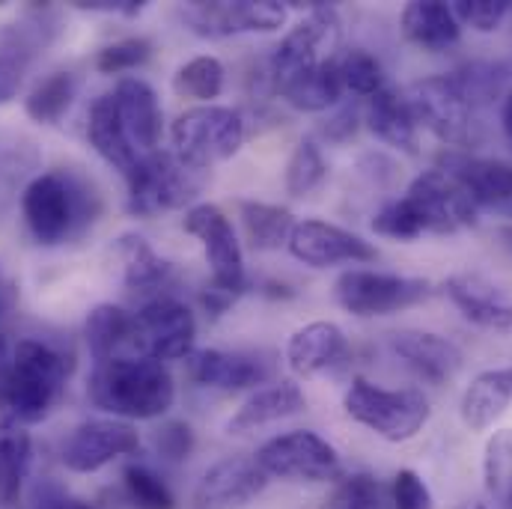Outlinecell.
<instances>
[{"mask_svg":"<svg viewBox=\"0 0 512 509\" xmlns=\"http://www.w3.org/2000/svg\"><path fill=\"white\" fill-rule=\"evenodd\" d=\"M87 137L93 143V149L111 164L117 167L123 176L134 170V164L140 161V152L134 149L131 137H128L126 126L120 120L114 93H105L93 102L90 108V120H87Z\"/></svg>","mask_w":512,"mask_h":509,"instance_id":"4316f807","label":"cell"},{"mask_svg":"<svg viewBox=\"0 0 512 509\" xmlns=\"http://www.w3.org/2000/svg\"><path fill=\"white\" fill-rule=\"evenodd\" d=\"M254 459L268 480H283V483L316 486V483H340L346 477L337 447L310 429H295L265 441L256 450Z\"/></svg>","mask_w":512,"mask_h":509,"instance_id":"8992f818","label":"cell"},{"mask_svg":"<svg viewBox=\"0 0 512 509\" xmlns=\"http://www.w3.org/2000/svg\"><path fill=\"white\" fill-rule=\"evenodd\" d=\"M239 218L245 224L248 242L256 251H277L280 245H289V236L295 230V218L283 206L271 203H256V200H242L239 203Z\"/></svg>","mask_w":512,"mask_h":509,"instance_id":"d6a6232c","label":"cell"},{"mask_svg":"<svg viewBox=\"0 0 512 509\" xmlns=\"http://www.w3.org/2000/svg\"><path fill=\"white\" fill-rule=\"evenodd\" d=\"M78 9H90V12H117V15H137L143 9V3H134V0H96V3H75Z\"/></svg>","mask_w":512,"mask_h":509,"instance_id":"f907efd6","label":"cell"},{"mask_svg":"<svg viewBox=\"0 0 512 509\" xmlns=\"http://www.w3.org/2000/svg\"><path fill=\"white\" fill-rule=\"evenodd\" d=\"M117 256H120V262H123L126 286L128 289H134V292H152V289L164 286L167 277H170V271H173L170 262L155 254V248H152L143 236H137V233L120 236V242H117Z\"/></svg>","mask_w":512,"mask_h":509,"instance_id":"1f68e13d","label":"cell"},{"mask_svg":"<svg viewBox=\"0 0 512 509\" xmlns=\"http://www.w3.org/2000/svg\"><path fill=\"white\" fill-rule=\"evenodd\" d=\"M188 376L200 387H215V390H248L262 382V367L259 361L248 355L224 352V349H200L188 355Z\"/></svg>","mask_w":512,"mask_h":509,"instance_id":"484cf974","label":"cell"},{"mask_svg":"<svg viewBox=\"0 0 512 509\" xmlns=\"http://www.w3.org/2000/svg\"><path fill=\"white\" fill-rule=\"evenodd\" d=\"M286 361L292 373L304 379L337 373L349 361V340L343 328L334 322H310L289 337Z\"/></svg>","mask_w":512,"mask_h":509,"instance_id":"ffe728a7","label":"cell"},{"mask_svg":"<svg viewBox=\"0 0 512 509\" xmlns=\"http://www.w3.org/2000/svg\"><path fill=\"white\" fill-rule=\"evenodd\" d=\"M182 227L203 245V254L209 262V271H212V289H218L230 298L245 292V286H248L245 254H242V242H239L230 218L218 206L200 203L185 212Z\"/></svg>","mask_w":512,"mask_h":509,"instance_id":"7c38bea8","label":"cell"},{"mask_svg":"<svg viewBox=\"0 0 512 509\" xmlns=\"http://www.w3.org/2000/svg\"><path fill=\"white\" fill-rule=\"evenodd\" d=\"M399 27L411 45H417L420 51H429V54L447 51V48L459 45V39H462V24H459L453 6L438 3V0L408 3L399 15Z\"/></svg>","mask_w":512,"mask_h":509,"instance_id":"603a6c76","label":"cell"},{"mask_svg":"<svg viewBox=\"0 0 512 509\" xmlns=\"http://www.w3.org/2000/svg\"><path fill=\"white\" fill-rule=\"evenodd\" d=\"M390 492H393V504L396 509H435L432 492L423 483V477L411 468L396 471V477L390 480Z\"/></svg>","mask_w":512,"mask_h":509,"instance_id":"bcb514c9","label":"cell"},{"mask_svg":"<svg viewBox=\"0 0 512 509\" xmlns=\"http://www.w3.org/2000/svg\"><path fill=\"white\" fill-rule=\"evenodd\" d=\"M6 358H9V346H6V337L0 334V364H6Z\"/></svg>","mask_w":512,"mask_h":509,"instance_id":"f5cc1de1","label":"cell"},{"mask_svg":"<svg viewBox=\"0 0 512 509\" xmlns=\"http://www.w3.org/2000/svg\"><path fill=\"white\" fill-rule=\"evenodd\" d=\"M307 15L280 39V45L271 54L268 72L274 87L292 75H301L307 69H316L322 63H334L340 39H343V24L340 15L331 3H307Z\"/></svg>","mask_w":512,"mask_h":509,"instance_id":"ba28073f","label":"cell"},{"mask_svg":"<svg viewBox=\"0 0 512 509\" xmlns=\"http://www.w3.org/2000/svg\"><path fill=\"white\" fill-rule=\"evenodd\" d=\"M123 495L131 509H176L170 486L146 465H128L123 471Z\"/></svg>","mask_w":512,"mask_h":509,"instance_id":"74e56055","label":"cell"},{"mask_svg":"<svg viewBox=\"0 0 512 509\" xmlns=\"http://www.w3.org/2000/svg\"><path fill=\"white\" fill-rule=\"evenodd\" d=\"M33 441L30 432L18 423L0 420V507H15L30 474Z\"/></svg>","mask_w":512,"mask_h":509,"instance_id":"4dcf8cb0","label":"cell"},{"mask_svg":"<svg viewBox=\"0 0 512 509\" xmlns=\"http://www.w3.org/2000/svg\"><path fill=\"white\" fill-rule=\"evenodd\" d=\"M373 230H376L379 236H384V239H393V242H414V239L423 236V230H420L414 212L405 206L402 197L393 200V203H387L382 212L373 218Z\"/></svg>","mask_w":512,"mask_h":509,"instance_id":"ee69618b","label":"cell"},{"mask_svg":"<svg viewBox=\"0 0 512 509\" xmlns=\"http://www.w3.org/2000/svg\"><path fill=\"white\" fill-rule=\"evenodd\" d=\"M90 399L117 420H155L173 408L176 384L170 370L152 358H111L96 364Z\"/></svg>","mask_w":512,"mask_h":509,"instance_id":"7a4b0ae2","label":"cell"},{"mask_svg":"<svg viewBox=\"0 0 512 509\" xmlns=\"http://www.w3.org/2000/svg\"><path fill=\"white\" fill-rule=\"evenodd\" d=\"M328 509H396V504L390 483L373 474H349L334 486Z\"/></svg>","mask_w":512,"mask_h":509,"instance_id":"8d00e7d4","label":"cell"},{"mask_svg":"<svg viewBox=\"0 0 512 509\" xmlns=\"http://www.w3.org/2000/svg\"><path fill=\"white\" fill-rule=\"evenodd\" d=\"M453 78L462 87L465 99L477 108V105H486L501 96L507 69L501 63H468L465 69L453 72Z\"/></svg>","mask_w":512,"mask_h":509,"instance_id":"60d3db41","label":"cell"},{"mask_svg":"<svg viewBox=\"0 0 512 509\" xmlns=\"http://www.w3.org/2000/svg\"><path fill=\"white\" fill-rule=\"evenodd\" d=\"M402 200L414 212L423 236L426 233L450 236V233L477 227V218H480V209L474 206L468 191L450 173H444L441 167L420 173L408 185Z\"/></svg>","mask_w":512,"mask_h":509,"instance_id":"30bf717a","label":"cell"},{"mask_svg":"<svg viewBox=\"0 0 512 509\" xmlns=\"http://www.w3.org/2000/svg\"><path fill=\"white\" fill-rule=\"evenodd\" d=\"M337 69H340L343 90H349V93H355V96L373 99L379 90H384L382 63H379L370 51H364V48L346 51V54L337 60Z\"/></svg>","mask_w":512,"mask_h":509,"instance_id":"ab89813d","label":"cell"},{"mask_svg":"<svg viewBox=\"0 0 512 509\" xmlns=\"http://www.w3.org/2000/svg\"><path fill=\"white\" fill-rule=\"evenodd\" d=\"M245 120L233 108L221 105H197L176 117L170 126L173 155L194 173L209 170L227 158H233L245 143Z\"/></svg>","mask_w":512,"mask_h":509,"instance_id":"277c9868","label":"cell"},{"mask_svg":"<svg viewBox=\"0 0 512 509\" xmlns=\"http://www.w3.org/2000/svg\"><path fill=\"white\" fill-rule=\"evenodd\" d=\"M444 292L453 307L477 328L510 334L512 298L483 274H453L444 280Z\"/></svg>","mask_w":512,"mask_h":509,"instance_id":"d6986e66","label":"cell"},{"mask_svg":"<svg viewBox=\"0 0 512 509\" xmlns=\"http://www.w3.org/2000/svg\"><path fill=\"white\" fill-rule=\"evenodd\" d=\"M501 123H504V131L512 140V87L504 93V105H501Z\"/></svg>","mask_w":512,"mask_h":509,"instance_id":"816d5d0a","label":"cell"},{"mask_svg":"<svg viewBox=\"0 0 512 509\" xmlns=\"http://www.w3.org/2000/svg\"><path fill=\"white\" fill-rule=\"evenodd\" d=\"M140 450V432L128 420H87L63 444L60 462L72 474H96Z\"/></svg>","mask_w":512,"mask_h":509,"instance_id":"9a60e30c","label":"cell"},{"mask_svg":"<svg viewBox=\"0 0 512 509\" xmlns=\"http://www.w3.org/2000/svg\"><path fill=\"white\" fill-rule=\"evenodd\" d=\"M33 509H96L93 504L69 495L66 489H60L57 483H45L39 492H36V507Z\"/></svg>","mask_w":512,"mask_h":509,"instance_id":"7dc6e473","label":"cell"},{"mask_svg":"<svg viewBox=\"0 0 512 509\" xmlns=\"http://www.w3.org/2000/svg\"><path fill=\"white\" fill-rule=\"evenodd\" d=\"M78 93V78L72 72H54L42 78L24 99V111L39 126H54L66 117Z\"/></svg>","mask_w":512,"mask_h":509,"instance_id":"836d02e7","label":"cell"},{"mask_svg":"<svg viewBox=\"0 0 512 509\" xmlns=\"http://www.w3.org/2000/svg\"><path fill=\"white\" fill-rule=\"evenodd\" d=\"M128 179V212L134 218H152L158 212L185 209L200 194V179L173 152L140 155Z\"/></svg>","mask_w":512,"mask_h":509,"instance_id":"52a82bcc","label":"cell"},{"mask_svg":"<svg viewBox=\"0 0 512 509\" xmlns=\"http://www.w3.org/2000/svg\"><path fill=\"white\" fill-rule=\"evenodd\" d=\"M185 24L206 39H227L239 33H274L286 24V6L274 0H239V3H185Z\"/></svg>","mask_w":512,"mask_h":509,"instance_id":"5bb4252c","label":"cell"},{"mask_svg":"<svg viewBox=\"0 0 512 509\" xmlns=\"http://www.w3.org/2000/svg\"><path fill=\"white\" fill-rule=\"evenodd\" d=\"M152 57V42L146 36H126L120 42L105 45L96 54V69L102 75H123L137 66H143Z\"/></svg>","mask_w":512,"mask_h":509,"instance_id":"b9f144b4","label":"cell"},{"mask_svg":"<svg viewBox=\"0 0 512 509\" xmlns=\"http://www.w3.org/2000/svg\"><path fill=\"white\" fill-rule=\"evenodd\" d=\"M367 128L384 140L387 146H396L402 152H417V120L411 114V105L402 93L384 87L379 90L364 111Z\"/></svg>","mask_w":512,"mask_h":509,"instance_id":"f1b7e54d","label":"cell"},{"mask_svg":"<svg viewBox=\"0 0 512 509\" xmlns=\"http://www.w3.org/2000/svg\"><path fill=\"white\" fill-rule=\"evenodd\" d=\"M21 87V63L15 57H0V105H6Z\"/></svg>","mask_w":512,"mask_h":509,"instance_id":"681fc988","label":"cell"},{"mask_svg":"<svg viewBox=\"0 0 512 509\" xmlns=\"http://www.w3.org/2000/svg\"><path fill=\"white\" fill-rule=\"evenodd\" d=\"M355 131H358V108H355V105L340 108V111H337V114L322 126V134H325L328 140H334V143L349 140Z\"/></svg>","mask_w":512,"mask_h":509,"instance_id":"c3c4849f","label":"cell"},{"mask_svg":"<svg viewBox=\"0 0 512 509\" xmlns=\"http://www.w3.org/2000/svg\"><path fill=\"white\" fill-rule=\"evenodd\" d=\"M328 173L325 155L319 149L316 140H301L286 164V191L289 197H307L310 191H316L322 185Z\"/></svg>","mask_w":512,"mask_h":509,"instance_id":"f35d334b","label":"cell"},{"mask_svg":"<svg viewBox=\"0 0 512 509\" xmlns=\"http://www.w3.org/2000/svg\"><path fill=\"white\" fill-rule=\"evenodd\" d=\"M224 81H227V69L218 57L203 54L188 60L185 66L176 69L173 75V90L182 99H194L203 105H212V99H218L224 93Z\"/></svg>","mask_w":512,"mask_h":509,"instance_id":"e575fe53","label":"cell"},{"mask_svg":"<svg viewBox=\"0 0 512 509\" xmlns=\"http://www.w3.org/2000/svg\"><path fill=\"white\" fill-rule=\"evenodd\" d=\"M334 295L346 313L373 319V316H390V313H399L426 301L432 295V286L429 280H420V277H399V274H384V271L352 268L337 277Z\"/></svg>","mask_w":512,"mask_h":509,"instance_id":"9c48e42d","label":"cell"},{"mask_svg":"<svg viewBox=\"0 0 512 509\" xmlns=\"http://www.w3.org/2000/svg\"><path fill=\"white\" fill-rule=\"evenodd\" d=\"M453 12L462 27H471L477 33H492L507 18L510 3L507 0H459L453 3Z\"/></svg>","mask_w":512,"mask_h":509,"instance_id":"7bdbcfd3","label":"cell"},{"mask_svg":"<svg viewBox=\"0 0 512 509\" xmlns=\"http://www.w3.org/2000/svg\"><path fill=\"white\" fill-rule=\"evenodd\" d=\"M87 203V191L69 173L54 170L36 176L24 188L21 212L33 239L45 248H54L66 242L78 230V224L93 221V215H87Z\"/></svg>","mask_w":512,"mask_h":509,"instance_id":"5b68a950","label":"cell"},{"mask_svg":"<svg viewBox=\"0 0 512 509\" xmlns=\"http://www.w3.org/2000/svg\"><path fill=\"white\" fill-rule=\"evenodd\" d=\"M197 340L194 313L176 298H155L134 316V358L179 361L188 358Z\"/></svg>","mask_w":512,"mask_h":509,"instance_id":"4fadbf2b","label":"cell"},{"mask_svg":"<svg viewBox=\"0 0 512 509\" xmlns=\"http://www.w3.org/2000/svg\"><path fill=\"white\" fill-rule=\"evenodd\" d=\"M346 414L390 444L411 441L432 417L429 399L417 387H382L367 379H352L343 396Z\"/></svg>","mask_w":512,"mask_h":509,"instance_id":"3957f363","label":"cell"},{"mask_svg":"<svg viewBox=\"0 0 512 509\" xmlns=\"http://www.w3.org/2000/svg\"><path fill=\"white\" fill-rule=\"evenodd\" d=\"M274 93H277L286 105H292L295 111L322 114V111L334 108L346 90H343L340 69H337V60H334V63H322V66H316V69H307V72H301V75H292V78L280 81V84L274 87Z\"/></svg>","mask_w":512,"mask_h":509,"instance_id":"83f0119b","label":"cell"},{"mask_svg":"<svg viewBox=\"0 0 512 509\" xmlns=\"http://www.w3.org/2000/svg\"><path fill=\"white\" fill-rule=\"evenodd\" d=\"M289 251L310 268H331L340 262H373L376 248L361 239L358 233H349L328 221H298L289 236Z\"/></svg>","mask_w":512,"mask_h":509,"instance_id":"ac0fdd59","label":"cell"},{"mask_svg":"<svg viewBox=\"0 0 512 509\" xmlns=\"http://www.w3.org/2000/svg\"><path fill=\"white\" fill-rule=\"evenodd\" d=\"M114 102L134 149L140 155L155 152L161 140V105L155 90L143 78H120L114 87Z\"/></svg>","mask_w":512,"mask_h":509,"instance_id":"7402d4cb","label":"cell"},{"mask_svg":"<svg viewBox=\"0 0 512 509\" xmlns=\"http://www.w3.org/2000/svg\"><path fill=\"white\" fill-rule=\"evenodd\" d=\"M408 105L417 126L432 131L441 143L468 146L474 140V105L465 99L453 75H432L408 90Z\"/></svg>","mask_w":512,"mask_h":509,"instance_id":"8fae6325","label":"cell"},{"mask_svg":"<svg viewBox=\"0 0 512 509\" xmlns=\"http://www.w3.org/2000/svg\"><path fill=\"white\" fill-rule=\"evenodd\" d=\"M483 486L501 509H512V429H498L483 450Z\"/></svg>","mask_w":512,"mask_h":509,"instance_id":"d590c367","label":"cell"},{"mask_svg":"<svg viewBox=\"0 0 512 509\" xmlns=\"http://www.w3.org/2000/svg\"><path fill=\"white\" fill-rule=\"evenodd\" d=\"M441 170L468 191L477 209H489L512 221V164L468 152H444Z\"/></svg>","mask_w":512,"mask_h":509,"instance_id":"2e32d148","label":"cell"},{"mask_svg":"<svg viewBox=\"0 0 512 509\" xmlns=\"http://www.w3.org/2000/svg\"><path fill=\"white\" fill-rule=\"evenodd\" d=\"M268 477L254 456H227L215 462L194 489V509H245L265 492Z\"/></svg>","mask_w":512,"mask_h":509,"instance_id":"e0dca14e","label":"cell"},{"mask_svg":"<svg viewBox=\"0 0 512 509\" xmlns=\"http://www.w3.org/2000/svg\"><path fill=\"white\" fill-rule=\"evenodd\" d=\"M307 408V396L304 390L295 382H277L262 387L251 393L239 411L227 420V432L230 435H248V432H256L268 423H277V420H286L298 411Z\"/></svg>","mask_w":512,"mask_h":509,"instance_id":"cb8c5ba5","label":"cell"},{"mask_svg":"<svg viewBox=\"0 0 512 509\" xmlns=\"http://www.w3.org/2000/svg\"><path fill=\"white\" fill-rule=\"evenodd\" d=\"M197 447V435L185 420H167L155 432V453L164 462H185Z\"/></svg>","mask_w":512,"mask_h":509,"instance_id":"f6af8a7d","label":"cell"},{"mask_svg":"<svg viewBox=\"0 0 512 509\" xmlns=\"http://www.w3.org/2000/svg\"><path fill=\"white\" fill-rule=\"evenodd\" d=\"M66 361L42 340H21L0 364V420L30 426L51 414L63 382Z\"/></svg>","mask_w":512,"mask_h":509,"instance_id":"6da1fadb","label":"cell"},{"mask_svg":"<svg viewBox=\"0 0 512 509\" xmlns=\"http://www.w3.org/2000/svg\"><path fill=\"white\" fill-rule=\"evenodd\" d=\"M390 349L429 384L453 382L465 364L462 349L432 331H399L390 337Z\"/></svg>","mask_w":512,"mask_h":509,"instance_id":"44dd1931","label":"cell"},{"mask_svg":"<svg viewBox=\"0 0 512 509\" xmlns=\"http://www.w3.org/2000/svg\"><path fill=\"white\" fill-rule=\"evenodd\" d=\"M84 337L90 346V355L96 364L111 361V358H134L131 343H134V316L123 310L120 304H99L87 316Z\"/></svg>","mask_w":512,"mask_h":509,"instance_id":"f546056e","label":"cell"},{"mask_svg":"<svg viewBox=\"0 0 512 509\" xmlns=\"http://www.w3.org/2000/svg\"><path fill=\"white\" fill-rule=\"evenodd\" d=\"M512 402V364L510 367H498V370H486L480 373L474 382L465 387L462 393V423L471 432H486L492 429L510 408Z\"/></svg>","mask_w":512,"mask_h":509,"instance_id":"d4e9b609","label":"cell"},{"mask_svg":"<svg viewBox=\"0 0 512 509\" xmlns=\"http://www.w3.org/2000/svg\"><path fill=\"white\" fill-rule=\"evenodd\" d=\"M453 509H489L486 504H477V501H462V504H456Z\"/></svg>","mask_w":512,"mask_h":509,"instance_id":"db71d44e","label":"cell"}]
</instances>
